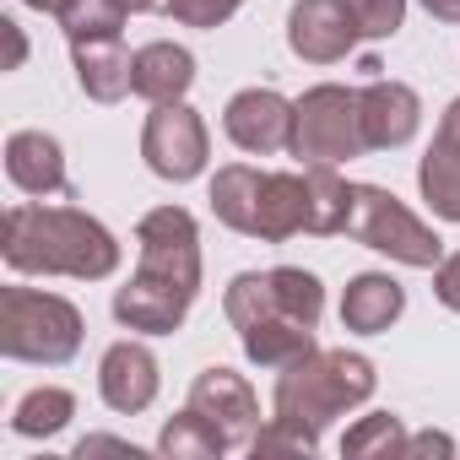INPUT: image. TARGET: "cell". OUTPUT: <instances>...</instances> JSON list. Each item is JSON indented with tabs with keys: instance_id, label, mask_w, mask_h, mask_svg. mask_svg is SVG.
<instances>
[{
	"instance_id": "1",
	"label": "cell",
	"mask_w": 460,
	"mask_h": 460,
	"mask_svg": "<svg viewBox=\"0 0 460 460\" xmlns=\"http://www.w3.org/2000/svg\"><path fill=\"white\" fill-rule=\"evenodd\" d=\"M136 277L114 293V320L125 331L173 336L200 293V227L184 206H157L136 222Z\"/></svg>"
},
{
	"instance_id": "2",
	"label": "cell",
	"mask_w": 460,
	"mask_h": 460,
	"mask_svg": "<svg viewBox=\"0 0 460 460\" xmlns=\"http://www.w3.org/2000/svg\"><path fill=\"white\" fill-rule=\"evenodd\" d=\"M0 255L22 277H76V282H103L119 271V244L114 234L76 211V206H39L17 200L0 222Z\"/></svg>"
},
{
	"instance_id": "3",
	"label": "cell",
	"mask_w": 460,
	"mask_h": 460,
	"mask_svg": "<svg viewBox=\"0 0 460 460\" xmlns=\"http://www.w3.org/2000/svg\"><path fill=\"white\" fill-rule=\"evenodd\" d=\"M368 395H374V363L363 352H347V347L325 352V347H314V352H304L298 363L282 368L277 401H271V422H282L314 455L325 422H336L341 411L363 406Z\"/></svg>"
},
{
	"instance_id": "4",
	"label": "cell",
	"mask_w": 460,
	"mask_h": 460,
	"mask_svg": "<svg viewBox=\"0 0 460 460\" xmlns=\"http://www.w3.org/2000/svg\"><path fill=\"white\" fill-rule=\"evenodd\" d=\"M0 352L17 363L60 368L82 352V314L60 293L0 288Z\"/></svg>"
},
{
	"instance_id": "5",
	"label": "cell",
	"mask_w": 460,
	"mask_h": 460,
	"mask_svg": "<svg viewBox=\"0 0 460 460\" xmlns=\"http://www.w3.org/2000/svg\"><path fill=\"white\" fill-rule=\"evenodd\" d=\"M293 157L304 163H352L368 152V136H363V103L352 87H336V82H320L309 87L298 103H293Z\"/></svg>"
},
{
	"instance_id": "6",
	"label": "cell",
	"mask_w": 460,
	"mask_h": 460,
	"mask_svg": "<svg viewBox=\"0 0 460 460\" xmlns=\"http://www.w3.org/2000/svg\"><path fill=\"white\" fill-rule=\"evenodd\" d=\"M347 239H358V244H368V250H379V255H390V261H401V266H411V271H433V266L444 261V239L433 234L428 222H417V217H411L390 190H379V184H358V190H352Z\"/></svg>"
},
{
	"instance_id": "7",
	"label": "cell",
	"mask_w": 460,
	"mask_h": 460,
	"mask_svg": "<svg viewBox=\"0 0 460 460\" xmlns=\"http://www.w3.org/2000/svg\"><path fill=\"white\" fill-rule=\"evenodd\" d=\"M141 157L157 179H195L211 157V136H206V119L190 109V103H157L146 114V130H141Z\"/></svg>"
},
{
	"instance_id": "8",
	"label": "cell",
	"mask_w": 460,
	"mask_h": 460,
	"mask_svg": "<svg viewBox=\"0 0 460 460\" xmlns=\"http://www.w3.org/2000/svg\"><path fill=\"white\" fill-rule=\"evenodd\" d=\"M190 411H200V417L222 433L227 449H250L255 433H261V401H255L250 379L234 374V368H206V374H195V385H190Z\"/></svg>"
},
{
	"instance_id": "9",
	"label": "cell",
	"mask_w": 460,
	"mask_h": 460,
	"mask_svg": "<svg viewBox=\"0 0 460 460\" xmlns=\"http://www.w3.org/2000/svg\"><path fill=\"white\" fill-rule=\"evenodd\" d=\"M222 130L239 152L250 157H271L293 146V103L271 87H244L234 93V103L222 109Z\"/></svg>"
},
{
	"instance_id": "10",
	"label": "cell",
	"mask_w": 460,
	"mask_h": 460,
	"mask_svg": "<svg viewBox=\"0 0 460 460\" xmlns=\"http://www.w3.org/2000/svg\"><path fill=\"white\" fill-rule=\"evenodd\" d=\"M358 22L347 12V0H298L288 12V49L309 66H336L358 44Z\"/></svg>"
},
{
	"instance_id": "11",
	"label": "cell",
	"mask_w": 460,
	"mask_h": 460,
	"mask_svg": "<svg viewBox=\"0 0 460 460\" xmlns=\"http://www.w3.org/2000/svg\"><path fill=\"white\" fill-rule=\"evenodd\" d=\"M98 395H103V406L119 411V417L146 411V406L157 401V358H152V347H141V341H114V347L103 352V363H98Z\"/></svg>"
},
{
	"instance_id": "12",
	"label": "cell",
	"mask_w": 460,
	"mask_h": 460,
	"mask_svg": "<svg viewBox=\"0 0 460 460\" xmlns=\"http://www.w3.org/2000/svg\"><path fill=\"white\" fill-rule=\"evenodd\" d=\"M363 103V136H368V152H390V146H406L422 125V98L406 87V82H385V76H368V87L358 93Z\"/></svg>"
},
{
	"instance_id": "13",
	"label": "cell",
	"mask_w": 460,
	"mask_h": 460,
	"mask_svg": "<svg viewBox=\"0 0 460 460\" xmlns=\"http://www.w3.org/2000/svg\"><path fill=\"white\" fill-rule=\"evenodd\" d=\"M6 179H12L22 195H33V200H44V195H71L66 152H60V141L44 136V130H12V136H6Z\"/></svg>"
},
{
	"instance_id": "14",
	"label": "cell",
	"mask_w": 460,
	"mask_h": 460,
	"mask_svg": "<svg viewBox=\"0 0 460 460\" xmlns=\"http://www.w3.org/2000/svg\"><path fill=\"white\" fill-rule=\"evenodd\" d=\"M417 184H422V200L444 222H460V98L438 119V136H433V146L417 168Z\"/></svg>"
},
{
	"instance_id": "15",
	"label": "cell",
	"mask_w": 460,
	"mask_h": 460,
	"mask_svg": "<svg viewBox=\"0 0 460 460\" xmlns=\"http://www.w3.org/2000/svg\"><path fill=\"white\" fill-rule=\"evenodd\" d=\"M71 60L93 103H119L125 93H136V55H125L119 39H82L71 44Z\"/></svg>"
},
{
	"instance_id": "16",
	"label": "cell",
	"mask_w": 460,
	"mask_h": 460,
	"mask_svg": "<svg viewBox=\"0 0 460 460\" xmlns=\"http://www.w3.org/2000/svg\"><path fill=\"white\" fill-rule=\"evenodd\" d=\"M401 309H406V288H401L395 277H385V271H363V277H352L347 293H341V325L358 331V336L390 331V325L401 320Z\"/></svg>"
},
{
	"instance_id": "17",
	"label": "cell",
	"mask_w": 460,
	"mask_h": 460,
	"mask_svg": "<svg viewBox=\"0 0 460 460\" xmlns=\"http://www.w3.org/2000/svg\"><path fill=\"white\" fill-rule=\"evenodd\" d=\"M190 82H195V55L184 44L157 39V44L136 49V98H146L152 109L157 103H184Z\"/></svg>"
},
{
	"instance_id": "18",
	"label": "cell",
	"mask_w": 460,
	"mask_h": 460,
	"mask_svg": "<svg viewBox=\"0 0 460 460\" xmlns=\"http://www.w3.org/2000/svg\"><path fill=\"white\" fill-rule=\"evenodd\" d=\"M261 190H266V173L250 168V163L217 168V179H211V211H217V222H227L234 234L255 239V227H261Z\"/></svg>"
},
{
	"instance_id": "19",
	"label": "cell",
	"mask_w": 460,
	"mask_h": 460,
	"mask_svg": "<svg viewBox=\"0 0 460 460\" xmlns=\"http://www.w3.org/2000/svg\"><path fill=\"white\" fill-rule=\"evenodd\" d=\"M304 222H309V179L304 173H266L255 239L261 244H288L293 234H304Z\"/></svg>"
},
{
	"instance_id": "20",
	"label": "cell",
	"mask_w": 460,
	"mask_h": 460,
	"mask_svg": "<svg viewBox=\"0 0 460 460\" xmlns=\"http://www.w3.org/2000/svg\"><path fill=\"white\" fill-rule=\"evenodd\" d=\"M304 179H309V222H304V234L314 239H336L347 234V217H352V190L331 163H304Z\"/></svg>"
},
{
	"instance_id": "21",
	"label": "cell",
	"mask_w": 460,
	"mask_h": 460,
	"mask_svg": "<svg viewBox=\"0 0 460 460\" xmlns=\"http://www.w3.org/2000/svg\"><path fill=\"white\" fill-rule=\"evenodd\" d=\"M239 341H244L250 363H261V368H277V374H282L288 363H298L304 352H314V325L288 320V314H271V320H261V325L239 331Z\"/></svg>"
},
{
	"instance_id": "22",
	"label": "cell",
	"mask_w": 460,
	"mask_h": 460,
	"mask_svg": "<svg viewBox=\"0 0 460 460\" xmlns=\"http://www.w3.org/2000/svg\"><path fill=\"white\" fill-rule=\"evenodd\" d=\"M71 417H76V395L60 390V385H39V390H28V395L17 401L12 433H22V438H49V433H60Z\"/></svg>"
},
{
	"instance_id": "23",
	"label": "cell",
	"mask_w": 460,
	"mask_h": 460,
	"mask_svg": "<svg viewBox=\"0 0 460 460\" xmlns=\"http://www.w3.org/2000/svg\"><path fill=\"white\" fill-rule=\"evenodd\" d=\"M222 314L234 320V331H250V325L282 314V309H277V293H271V271H244V277L227 282V293H222Z\"/></svg>"
},
{
	"instance_id": "24",
	"label": "cell",
	"mask_w": 460,
	"mask_h": 460,
	"mask_svg": "<svg viewBox=\"0 0 460 460\" xmlns=\"http://www.w3.org/2000/svg\"><path fill=\"white\" fill-rule=\"evenodd\" d=\"M271 293H277V309H282L288 320L320 325V314H325V288H320L314 271H304V266H277V271H271Z\"/></svg>"
},
{
	"instance_id": "25",
	"label": "cell",
	"mask_w": 460,
	"mask_h": 460,
	"mask_svg": "<svg viewBox=\"0 0 460 460\" xmlns=\"http://www.w3.org/2000/svg\"><path fill=\"white\" fill-rule=\"evenodd\" d=\"M157 449H163V455H173V460H211V455H227L222 433H217L200 411H190V406H184L173 422H163Z\"/></svg>"
},
{
	"instance_id": "26",
	"label": "cell",
	"mask_w": 460,
	"mask_h": 460,
	"mask_svg": "<svg viewBox=\"0 0 460 460\" xmlns=\"http://www.w3.org/2000/svg\"><path fill=\"white\" fill-rule=\"evenodd\" d=\"M60 28H66V39L71 44H82V39H119V28H125V6L119 0H60Z\"/></svg>"
},
{
	"instance_id": "27",
	"label": "cell",
	"mask_w": 460,
	"mask_h": 460,
	"mask_svg": "<svg viewBox=\"0 0 460 460\" xmlns=\"http://www.w3.org/2000/svg\"><path fill=\"white\" fill-rule=\"evenodd\" d=\"M341 455H406V428L390 411H368L363 422L347 428Z\"/></svg>"
},
{
	"instance_id": "28",
	"label": "cell",
	"mask_w": 460,
	"mask_h": 460,
	"mask_svg": "<svg viewBox=\"0 0 460 460\" xmlns=\"http://www.w3.org/2000/svg\"><path fill=\"white\" fill-rule=\"evenodd\" d=\"M347 12L363 39H395L406 22V0H347Z\"/></svg>"
},
{
	"instance_id": "29",
	"label": "cell",
	"mask_w": 460,
	"mask_h": 460,
	"mask_svg": "<svg viewBox=\"0 0 460 460\" xmlns=\"http://www.w3.org/2000/svg\"><path fill=\"white\" fill-rule=\"evenodd\" d=\"M244 0H168V17L184 28H222Z\"/></svg>"
},
{
	"instance_id": "30",
	"label": "cell",
	"mask_w": 460,
	"mask_h": 460,
	"mask_svg": "<svg viewBox=\"0 0 460 460\" xmlns=\"http://www.w3.org/2000/svg\"><path fill=\"white\" fill-rule=\"evenodd\" d=\"M433 293H438L444 309L460 314V255H444V261L433 266Z\"/></svg>"
},
{
	"instance_id": "31",
	"label": "cell",
	"mask_w": 460,
	"mask_h": 460,
	"mask_svg": "<svg viewBox=\"0 0 460 460\" xmlns=\"http://www.w3.org/2000/svg\"><path fill=\"white\" fill-rule=\"evenodd\" d=\"M0 33H6V71H17L22 60H28V39H22V28L6 17V22H0Z\"/></svg>"
},
{
	"instance_id": "32",
	"label": "cell",
	"mask_w": 460,
	"mask_h": 460,
	"mask_svg": "<svg viewBox=\"0 0 460 460\" xmlns=\"http://www.w3.org/2000/svg\"><path fill=\"white\" fill-rule=\"evenodd\" d=\"M406 455H455V438H444V433H422V438H406Z\"/></svg>"
},
{
	"instance_id": "33",
	"label": "cell",
	"mask_w": 460,
	"mask_h": 460,
	"mask_svg": "<svg viewBox=\"0 0 460 460\" xmlns=\"http://www.w3.org/2000/svg\"><path fill=\"white\" fill-rule=\"evenodd\" d=\"M422 12L438 22H460V0H422Z\"/></svg>"
},
{
	"instance_id": "34",
	"label": "cell",
	"mask_w": 460,
	"mask_h": 460,
	"mask_svg": "<svg viewBox=\"0 0 460 460\" xmlns=\"http://www.w3.org/2000/svg\"><path fill=\"white\" fill-rule=\"evenodd\" d=\"M119 6H125L130 17H141V12H168V0H119Z\"/></svg>"
},
{
	"instance_id": "35",
	"label": "cell",
	"mask_w": 460,
	"mask_h": 460,
	"mask_svg": "<svg viewBox=\"0 0 460 460\" xmlns=\"http://www.w3.org/2000/svg\"><path fill=\"white\" fill-rule=\"evenodd\" d=\"M22 6H33V12H60V0H22Z\"/></svg>"
}]
</instances>
